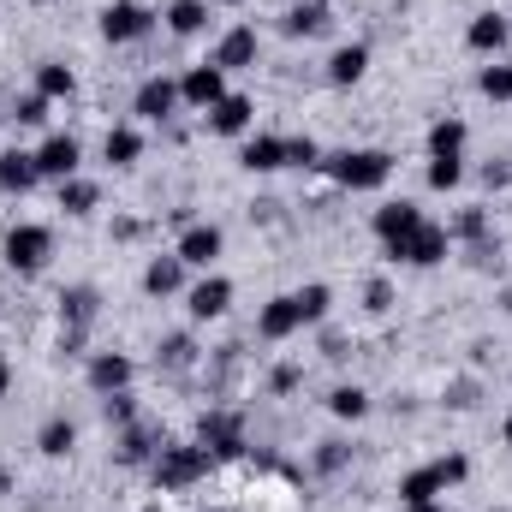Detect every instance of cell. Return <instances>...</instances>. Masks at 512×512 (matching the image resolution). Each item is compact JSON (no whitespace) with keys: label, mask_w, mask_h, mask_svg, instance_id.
<instances>
[{"label":"cell","mask_w":512,"mask_h":512,"mask_svg":"<svg viewBox=\"0 0 512 512\" xmlns=\"http://www.w3.org/2000/svg\"><path fill=\"white\" fill-rule=\"evenodd\" d=\"M209 471H215V459H209V447H197V441H161V453L149 459L155 489H191V483H203Z\"/></svg>","instance_id":"cell-1"},{"label":"cell","mask_w":512,"mask_h":512,"mask_svg":"<svg viewBox=\"0 0 512 512\" xmlns=\"http://www.w3.org/2000/svg\"><path fill=\"white\" fill-rule=\"evenodd\" d=\"M322 167L346 191H382L393 179V155L387 149H340V155H322Z\"/></svg>","instance_id":"cell-2"},{"label":"cell","mask_w":512,"mask_h":512,"mask_svg":"<svg viewBox=\"0 0 512 512\" xmlns=\"http://www.w3.org/2000/svg\"><path fill=\"white\" fill-rule=\"evenodd\" d=\"M471 477V459L465 453H447V459H435V465H417V471H405L399 477V501L405 507H423V501H441L453 483H465Z\"/></svg>","instance_id":"cell-3"},{"label":"cell","mask_w":512,"mask_h":512,"mask_svg":"<svg viewBox=\"0 0 512 512\" xmlns=\"http://www.w3.org/2000/svg\"><path fill=\"white\" fill-rule=\"evenodd\" d=\"M96 310H102L96 286H66V292H60V352H84Z\"/></svg>","instance_id":"cell-4"},{"label":"cell","mask_w":512,"mask_h":512,"mask_svg":"<svg viewBox=\"0 0 512 512\" xmlns=\"http://www.w3.org/2000/svg\"><path fill=\"white\" fill-rule=\"evenodd\" d=\"M0 256H6V268H12V274H36V268L54 256V233H48V227H36V221H18V227L0 239Z\"/></svg>","instance_id":"cell-5"},{"label":"cell","mask_w":512,"mask_h":512,"mask_svg":"<svg viewBox=\"0 0 512 512\" xmlns=\"http://www.w3.org/2000/svg\"><path fill=\"white\" fill-rule=\"evenodd\" d=\"M197 447H209V459H245V423L233 411H203Z\"/></svg>","instance_id":"cell-6"},{"label":"cell","mask_w":512,"mask_h":512,"mask_svg":"<svg viewBox=\"0 0 512 512\" xmlns=\"http://www.w3.org/2000/svg\"><path fill=\"white\" fill-rule=\"evenodd\" d=\"M221 251H227V233H221L215 221H191V227L179 233V245H173V256H179L185 268H215Z\"/></svg>","instance_id":"cell-7"},{"label":"cell","mask_w":512,"mask_h":512,"mask_svg":"<svg viewBox=\"0 0 512 512\" xmlns=\"http://www.w3.org/2000/svg\"><path fill=\"white\" fill-rule=\"evenodd\" d=\"M447 251H453V233L447 227H435V221H423L405 245H393V262H411V268H435V262H447Z\"/></svg>","instance_id":"cell-8"},{"label":"cell","mask_w":512,"mask_h":512,"mask_svg":"<svg viewBox=\"0 0 512 512\" xmlns=\"http://www.w3.org/2000/svg\"><path fill=\"white\" fill-rule=\"evenodd\" d=\"M78 161H84V149H78V137H66V131L42 137V149H36V173H42V179H54V185L78 179Z\"/></svg>","instance_id":"cell-9"},{"label":"cell","mask_w":512,"mask_h":512,"mask_svg":"<svg viewBox=\"0 0 512 512\" xmlns=\"http://www.w3.org/2000/svg\"><path fill=\"white\" fill-rule=\"evenodd\" d=\"M149 24H155V12L137 6V0H114V6H102V36H108V42H143Z\"/></svg>","instance_id":"cell-10"},{"label":"cell","mask_w":512,"mask_h":512,"mask_svg":"<svg viewBox=\"0 0 512 512\" xmlns=\"http://www.w3.org/2000/svg\"><path fill=\"white\" fill-rule=\"evenodd\" d=\"M221 96H227V72H221L215 60H203V66H191V72L179 78V102H191V108H203V114H209Z\"/></svg>","instance_id":"cell-11"},{"label":"cell","mask_w":512,"mask_h":512,"mask_svg":"<svg viewBox=\"0 0 512 512\" xmlns=\"http://www.w3.org/2000/svg\"><path fill=\"white\" fill-rule=\"evenodd\" d=\"M173 108H179V84H173V78H143V84H137V96H131V114H137V120H149V126L173 120Z\"/></svg>","instance_id":"cell-12"},{"label":"cell","mask_w":512,"mask_h":512,"mask_svg":"<svg viewBox=\"0 0 512 512\" xmlns=\"http://www.w3.org/2000/svg\"><path fill=\"white\" fill-rule=\"evenodd\" d=\"M227 304H233V280H227V274H203V280L185 292L191 322H215V316H227Z\"/></svg>","instance_id":"cell-13"},{"label":"cell","mask_w":512,"mask_h":512,"mask_svg":"<svg viewBox=\"0 0 512 512\" xmlns=\"http://www.w3.org/2000/svg\"><path fill=\"white\" fill-rule=\"evenodd\" d=\"M280 30H286L292 42H304V36H328V30H334V6H328V0H298V6H286Z\"/></svg>","instance_id":"cell-14"},{"label":"cell","mask_w":512,"mask_h":512,"mask_svg":"<svg viewBox=\"0 0 512 512\" xmlns=\"http://www.w3.org/2000/svg\"><path fill=\"white\" fill-rule=\"evenodd\" d=\"M298 328H304V310H298V298H292V292L268 298V304H262V316H256V334H262V340H292Z\"/></svg>","instance_id":"cell-15"},{"label":"cell","mask_w":512,"mask_h":512,"mask_svg":"<svg viewBox=\"0 0 512 512\" xmlns=\"http://www.w3.org/2000/svg\"><path fill=\"white\" fill-rule=\"evenodd\" d=\"M423 221H429V215H423L417 203H382V209H376V239L393 251V245H405Z\"/></svg>","instance_id":"cell-16"},{"label":"cell","mask_w":512,"mask_h":512,"mask_svg":"<svg viewBox=\"0 0 512 512\" xmlns=\"http://www.w3.org/2000/svg\"><path fill=\"white\" fill-rule=\"evenodd\" d=\"M251 120H256V102L251 96H239V90H227V96L209 108V131H215V137H245Z\"/></svg>","instance_id":"cell-17"},{"label":"cell","mask_w":512,"mask_h":512,"mask_svg":"<svg viewBox=\"0 0 512 512\" xmlns=\"http://www.w3.org/2000/svg\"><path fill=\"white\" fill-rule=\"evenodd\" d=\"M131 376H137V364H131L126 352H96V358H90V387H96L102 399H108V393H126Z\"/></svg>","instance_id":"cell-18"},{"label":"cell","mask_w":512,"mask_h":512,"mask_svg":"<svg viewBox=\"0 0 512 512\" xmlns=\"http://www.w3.org/2000/svg\"><path fill=\"white\" fill-rule=\"evenodd\" d=\"M36 149H0V191H12V197H24V191H36Z\"/></svg>","instance_id":"cell-19"},{"label":"cell","mask_w":512,"mask_h":512,"mask_svg":"<svg viewBox=\"0 0 512 512\" xmlns=\"http://www.w3.org/2000/svg\"><path fill=\"white\" fill-rule=\"evenodd\" d=\"M215 66H221V72L256 66V30H251V24H233V30L215 42Z\"/></svg>","instance_id":"cell-20"},{"label":"cell","mask_w":512,"mask_h":512,"mask_svg":"<svg viewBox=\"0 0 512 512\" xmlns=\"http://www.w3.org/2000/svg\"><path fill=\"white\" fill-rule=\"evenodd\" d=\"M507 36H512L507 12H477V18H471V30H465V42H471L477 54H501V48H507Z\"/></svg>","instance_id":"cell-21"},{"label":"cell","mask_w":512,"mask_h":512,"mask_svg":"<svg viewBox=\"0 0 512 512\" xmlns=\"http://www.w3.org/2000/svg\"><path fill=\"white\" fill-rule=\"evenodd\" d=\"M239 167L245 173H280L286 167V137H251L239 149Z\"/></svg>","instance_id":"cell-22"},{"label":"cell","mask_w":512,"mask_h":512,"mask_svg":"<svg viewBox=\"0 0 512 512\" xmlns=\"http://www.w3.org/2000/svg\"><path fill=\"white\" fill-rule=\"evenodd\" d=\"M364 72H370V48H364V42L334 48V60H328V84H340V90H346V84H358Z\"/></svg>","instance_id":"cell-23"},{"label":"cell","mask_w":512,"mask_h":512,"mask_svg":"<svg viewBox=\"0 0 512 512\" xmlns=\"http://www.w3.org/2000/svg\"><path fill=\"white\" fill-rule=\"evenodd\" d=\"M36 96H48V102H72V96H78L72 66H66V60H42V66H36Z\"/></svg>","instance_id":"cell-24"},{"label":"cell","mask_w":512,"mask_h":512,"mask_svg":"<svg viewBox=\"0 0 512 512\" xmlns=\"http://www.w3.org/2000/svg\"><path fill=\"white\" fill-rule=\"evenodd\" d=\"M179 286H185V262H179V256H155V262L143 268V292H149V298H173Z\"/></svg>","instance_id":"cell-25"},{"label":"cell","mask_w":512,"mask_h":512,"mask_svg":"<svg viewBox=\"0 0 512 512\" xmlns=\"http://www.w3.org/2000/svg\"><path fill=\"white\" fill-rule=\"evenodd\" d=\"M36 447H42V459H66V453L78 447V429H72V417H48V423L36 429Z\"/></svg>","instance_id":"cell-26"},{"label":"cell","mask_w":512,"mask_h":512,"mask_svg":"<svg viewBox=\"0 0 512 512\" xmlns=\"http://www.w3.org/2000/svg\"><path fill=\"white\" fill-rule=\"evenodd\" d=\"M155 453H161V447H155V435H149L143 423H126V429H120V447H114L120 465H149Z\"/></svg>","instance_id":"cell-27"},{"label":"cell","mask_w":512,"mask_h":512,"mask_svg":"<svg viewBox=\"0 0 512 512\" xmlns=\"http://www.w3.org/2000/svg\"><path fill=\"white\" fill-rule=\"evenodd\" d=\"M102 155H108L114 167H131V161L143 155V131L137 126H114L108 137H102Z\"/></svg>","instance_id":"cell-28"},{"label":"cell","mask_w":512,"mask_h":512,"mask_svg":"<svg viewBox=\"0 0 512 512\" xmlns=\"http://www.w3.org/2000/svg\"><path fill=\"white\" fill-rule=\"evenodd\" d=\"M328 411H334L340 423H358V417H370V393H364L358 382L334 387V393H328Z\"/></svg>","instance_id":"cell-29"},{"label":"cell","mask_w":512,"mask_h":512,"mask_svg":"<svg viewBox=\"0 0 512 512\" xmlns=\"http://www.w3.org/2000/svg\"><path fill=\"white\" fill-rule=\"evenodd\" d=\"M203 24H209V6H203V0H173V6H167V30H173V36H197Z\"/></svg>","instance_id":"cell-30"},{"label":"cell","mask_w":512,"mask_h":512,"mask_svg":"<svg viewBox=\"0 0 512 512\" xmlns=\"http://www.w3.org/2000/svg\"><path fill=\"white\" fill-rule=\"evenodd\" d=\"M465 120H435L429 126V155H465Z\"/></svg>","instance_id":"cell-31"},{"label":"cell","mask_w":512,"mask_h":512,"mask_svg":"<svg viewBox=\"0 0 512 512\" xmlns=\"http://www.w3.org/2000/svg\"><path fill=\"white\" fill-rule=\"evenodd\" d=\"M96 203H102V191H96L90 179H66V185H60V209H66V215H90Z\"/></svg>","instance_id":"cell-32"},{"label":"cell","mask_w":512,"mask_h":512,"mask_svg":"<svg viewBox=\"0 0 512 512\" xmlns=\"http://www.w3.org/2000/svg\"><path fill=\"white\" fill-rule=\"evenodd\" d=\"M447 233H453V239H471V245H477L483 256L495 251V245H489V215H483V209H465V215H459Z\"/></svg>","instance_id":"cell-33"},{"label":"cell","mask_w":512,"mask_h":512,"mask_svg":"<svg viewBox=\"0 0 512 512\" xmlns=\"http://www.w3.org/2000/svg\"><path fill=\"white\" fill-rule=\"evenodd\" d=\"M292 298H298V310H304V328H310V322H322V316H328V304H334V292H328L322 280H310V286H298Z\"/></svg>","instance_id":"cell-34"},{"label":"cell","mask_w":512,"mask_h":512,"mask_svg":"<svg viewBox=\"0 0 512 512\" xmlns=\"http://www.w3.org/2000/svg\"><path fill=\"white\" fill-rule=\"evenodd\" d=\"M161 364H167L173 376H179V370H191V364H197V346H191V334H167V340H161Z\"/></svg>","instance_id":"cell-35"},{"label":"cell","mask_w":512,"mask_h":512,"mask_svg":"<svg viewBox=\"0 0 512 512\" xmlns=\"http://www.w3.org/2000/svg\"><path fill=\"white\" fill-rule=\"evenodd\" d=\"M459 179H465V161L459 155H429V185L435 191H453Z\"/></svg>","instance_id":"cell-36"},{"label":"cell","mask_w":512,"mask_h":512,"mask_svg":"<svg viewBox=\"0 0 512 512\" xmlns=\"http://www.w3.org/2000/svg\"><path fill=\"white\" fill-rule=\"evenodd\" d=\"M477 90H483L489 102H512V66H483Z\"/></svg>","instance_id":"cell-37"},{"label":"cell","mask_w":512,"mask_h":512,"mask_svg":"<svg viewBox=\"0 0 512 512\" xmlns=\"http://www.w3.org/2000/svg\"><path fill=\"white\" fill-rule=\"evenodd\" d=\"M286 167H322V143L316 137H286Z\"/></svg>","instance_id":"cell-38"},{"label":"cell","mask_w":512,"mask_h":512,"mask_svg":"<svg viewBox=\"0 0 512 512\" xmlns=\"http://www.w3.org/2000/svg\"><path fill=\"white\" fill-rule=\"evenodd\" d=\"M12 120H18V126H42V120H48V96H36V90L18 96V102H12Z\"/></svg>","instance_id":"cell-39"},{"label":"cell","mask_w":512,"mask_h":512,"mask_svg":"<svg viewBox=\"0 0 512 512\" xmlns=\"http://www.w3.org/2000/svg\"><path fill=\"white\" fill-rule=\"evenodd\" d=\"M346 459H352V447H346V441H322V447H316V471H322V477L346 471Z\"/></svg>","instance_id":"cell-40"},{"label":"cell","mask_w":512,"mask_h":512,"mask_svg":"<svg viewBox=\"0 0 512 512\" xmlns=\"http://www.w3.org/2000/svg\"><path fill=\"white\" fill-rule=\"evenodd\" d=\"M364 310H376V316L393 310V286H387V280H370V286H364Z\"/></svg>","instance_id":"cell-41"},{"label":"cell","mask_w":512,"mask_h":512,"mask_svg":"<svg viewBox=\"0 0 512 512\" xmlns=\"http://www.w3.org/2000/svg\"><path fill=\"white\" fill-rule=\"evenodd\" d=\"M108 423H137V405H131V393H108Z\"/></svg>","instance_id":"cell-42"},{"label":"cell","mask_w":512,"mask_h":512,"mask_svg":"<svg viewBox=\"0 0 512 512\" xmlns=\"http://www.w3.org/2000/svg\"><path fill=\"white\" fill-rule=\"evenodd\" d=\"M483 185H489V191L512 185V161H489V167H483Z\"/></svg>","instance_id":"cell-43"},{"label":"cell","mask_w":512,"mask_h":512,"mask_svg":"<svg viewBox=\"0 0 512 512\" xmlns=\"http://www.w3.org/2000/svg\"><path fill=\"white\" fill-rule=\"evenodd\" d=\"M292 387H298V370H292V364H280V370H274V393H292Z\"/></svg>","instance_id":"cell-44"},{"label":"cell","mask_w":512,"mask_h":512,"mask_svg":"<svg viewBox=\"0 0 512 512\" xmlns=\"http://www.w3.org/2000/svg\"><path fill=\"white\" fill-rule=\"evenodd\" d=\"M6 393H12V364L0 358V399H6Z\"/></svg>","instance_id":"cell-45"},{"label":"cell","mask_w":512,"mask_h":512,"mask_svg":"<svg viewBox=\"0 0 512 512\" xmlns=\"http://www.w3.org/2000/svg\"><path fill=\"white\" fill-rule=\"evenodd\" d=\"M0 495H12V471L6 465H0Z\"/></svg>","instance_id":"cell-46"},{"label":"cell","mask_w":512,"mask_h":512,"mask_svg":"<svg viewBox=\"0 0 512 512\" xmlns=\"http://www.w3.org/2000/svg\"><path fill=\"white\" fill-rule=\"evenodd\" d=\"M405 512H447L441 501H423V507H405Z\"/></svg>","instance_id":"cell-47"},{"label":"cell","mask_w":512,"mask_h":512,"mask_svg":"<svg viewBox=\"0 0 512 512\" xmlns=\"http://www.w3.org/2000/svg\"><path fill=\"white\" fill-rule=\"evenodd\" d=\"M501 435H507V447H512V411H507V423H501Z\"/></svg>","instance_id":"cell-48"},{"label":"cell","mask_w":512,"mask_h":512,"mask_svg":"<svg viewBox=\"0 0 512 512\" xmlns=\"http://www.w3.org/2000/svg\"><path fill=\"white\" fill-rule=\"evenodd\" d=\"M221 6H245V0H221Z\"/></svg>","instance_id":"cell-49"},{"label":"cell","mask_w":512,"mask_h":512,"mask_svg":"<svg viewBox=\"0 0 512 512\" xmlns=\"http://www.w3.org/2000/svg\"><path fill=\"white\" fill-rule=\"evenodd\" d=\"M36 6H54V0H36Z\"/></svg>","instance_id":"cell-50"},{"label":"cell","mask_w":512,"mask_h":512,"mask_svg":"<svg viewBox=\"0 0 512 512\" xmlns=\"http://www.w3.org/2000/svg\"><path fill=\"white\" fill-rule=\"evenodd\" d=\"M489 512H501V507H489Z\"/></svg>","instance_id":"cell-51"}]
</instances>
